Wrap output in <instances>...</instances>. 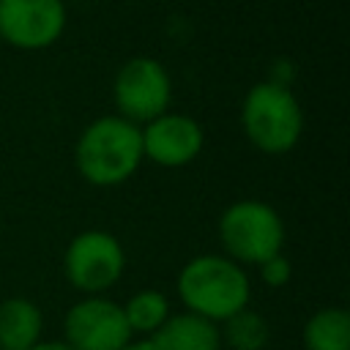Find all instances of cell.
Masks as SVG:
<instances>
[{"label": "cell", "mask_w": 350, "mask_h": 350, "mask_svg": "<svg viewBox=\"0 0 350 350\" xmlns=\"http://www.w3.org/2000/svg\"><path fill=\"white\" fill-rule=\"evenodd\" d=\"M142 161L139 126L115 112L93 118L74 142V167L79 178L96 189L126 183L137 175Z\"/></svg>", "instance_id": "cell-1"}, {"label": "cell", "mask_w": 350, "mask_h": 350, "mask_svg": "<svg viewBox=\"0 0 350 350\" xmlns=\"http://www.w3.org/2000/svg\"><path fill=\"white\" fill-rule=\"evenodd\" d=\"M175 293L186 312L221 325L252 304V279L227 254L208 252L183 262L175 276Z\"/></svg>", "instance_id": "cell-2"}, {"label": "cell", "mask_w": 350, "mask_h": 350, "mask_svg": "<svg viewBox=\"0 0 350 350\" xmlns=\"http://www.w3.org/2000/svg\"><path fill=\"white\" fill-rule=\"evenodd\" d=\"M238 120L249 145L268 156L290 153L301 142L306 126L304 107L293 88L271 79H260L243 93Z\"/></svg>", "instance_id": "cell-3"}, {"label": "cell", "mask_w": 350, "mask_h": 350, "mask_svg": "<svg viewBox=\"0 0 350 350\" xmlns=\"http://www.w3.org/2000/svg\"><path fill=\"white\" fill-rule=\"evenodd\" d=\"M216 235L221 254L238 265H260L273 254L284 252L287 230L282 213L265 200H235L230 202L216 221Z\"/></svg>", "instance_id": "cell-4"}, {"label": "cell", "mask_w": 350, "mask_h": 350, "mask_svg": "<svg viewBox=\"0 0 350 350\" xmlns=\"http://www.w3.org/2000/svg\"><path fill=\"white\" fill-rule=\"evenodd\" d=\"M126 273L123 243L98 227L77 232L63 252V276L82 295H107Z\"/></svg>", "instance_id": "cell-5"}, {"label": "cell", "mask_w": 350, "mask_h": 350, "mask_svg": "<svg viewBox=\"0 0 350 350\" xmlns=\"http://www.w3.org/2000/svg\"><path fill=\"white\" fill-rule=\"evenodd\" d=\"M112 101L118 109L115 115L134 126H145L159 118L172 101V77L167 66L150 55L129 57L112 77Z\"/></svg>", "instance_id": "cell-6"}, {"label": "cell", "mask_w": 350, "mask_h": 350, "mask_svg": "<svg viewBox=\"0 0 350 350\" xmlns=\"http://www.w3.org/2000/svg\"><path fill=\"white\" fill-rule=\"evenodd\" d=\"M63 342L74 350H123L134 334L109 295H82L63 314Z\"/></svg>", "instance_id": "cell-7"}, {"label": "cell", "mask_w": 350, "mask_h": 350, "mask_svg": "<svg viewBox=\"0 0 350 350\" xmlns=\"http://www.w3.org/2000/svg\"><path fill=\"white\" fill-rule=\"evenodd\" d=\"M66 25V0H0V41L14 49H49L63 38Z\"/></svg>", "instance_id": "cell-8"}, {"label": "cell", "mask_w": 350, "mask_h": 350, "mask_svg": "<svg viewBox=\"0 0 350 350\" xmlns=\"http://www.w3.org/2000/svg\"><path fill=\"white\" fill-rule=\"evenodd\" d=\"M145 161L161 170L189 167L205 148V129L186 112H161L159 118L139 126Z\"/></svg>", "instance_id": "cell-9"}, {"label": "cell", "mask_w": 350, "mask_h": 350, "mask_svg": "<svg viewBox=\"0 0 350 350\" xmlns=\"http://www.w3.org/2000/svg\"><path fill=\"white\" fill-rule=\"evenodd\" d=\"M150 342L156 350H221V331L216 323L180 309L167 317Z\"/></svg>", "instance_id": "cell-10"}, {"label": "cell", "mask_w": 350, "mask_h": 350, "mask_svg": "<svg viewBox=\"0 0 350 350\" xmlns=\"http://www.w3.org/2000/svg\"><path fill=\"white\" fill-rule=\"evenodd\" d=\"M44 339V312L25 295L0 301V350H30Z\"/></svg>", "instance_id": "cell-11"}, {"label": "cell", "mask_w": 350, "mask_h": 350, "mask_svg": "<svg viewBox=\"0 0 350 350\" xmlns=\"http://www.w3.org/2000/svg\"><path fill=\"white\" fill-rule=\"evenodd\" d=\"M304 350H350V312L345 306L314 309L301 331Z\"/></svg>", "instance_id": "cell-12"}, {"label": "cell", "mask_w": 350, "mask_h": 350, "mask_svg": "<svg viewBox=\"0 0 350 350\" xmlns=\"http://www.w3.org/2000/svg\"><path fill=\"white\" fill-rule=\"evenodd\" d=\"M120 309H123V317H126L131 334L145 336V339H150L172 314V304H170L167 293L153 290V287H142V290L131 293L120 304Z\"/></svg>", "instance_id": "cell-13"}, {"label": "cell", "mask_w": 350, "mask_h": 350, "mask_svg": "<svg viewBox=\"0 0 350 350\" xmlns=\"http://www.w3.org/2000/svg\"><path fill=\"white\" fill-rule=\"evenodd\" d=\"M219 331H221V347H230V350H265L271 339L268 320L252 306L227 317L219 325Z\"/></svg>", "instance_id": "cell-14"}, {"label": "cell", "mask_w": 350, "mask_h": 350, "mask_svg": "<svg viewBox=\"0 0 350 350\" xmlns=\"http://www.w3.org/2000/svg\"><path fill=\"white\" fill-rule=\"evenodd\" d=\"M257 271H260L262 284H268V287H284V284H290V279H293V265H290V260L284 257V252L268 257L265 262H260Z\"/></svg>", "instance_id": "cell-15"}, {"label": "cell", "mask_w": 350, "mask_h": 350, "mask_svg": "<svg viewBox=\"0 0 350 350\" xmlns=\"http://www.w3.org/2000/svg\"><path fill=\"white\" fill-rule=\"evenodd\" d=\"M268 79L290 88V82H293V63H287V60H276L273 68H271V77H268Z\"/></svg>", "instance_id": "cell-16"}, {"label": "cell", "mask_w": 350, "mask_h": 350, "mask_svg": "<svg viewBox=\"0 0 350 350\" xmlns=\"http://www.w3.org/2000/svg\"><path fill=\"white\" fill-rule=\"evenodd\" d=\"M30 350H74V347H68L63 339H41L36 347H30Z\"/></svg>", "instance_id": "cell-17"}, {"label": "cell", "mask_w": 350, "mask_h": 350, "mask_svg": "<svg viewBox=\"0 0 350 350\" xmlns=\"http://www.w3.org/2000/svg\"><path fill=\"white\" fill-rule=\"evenodd\" d=\"M123 350H156V347H153L150 339H134V342H129Z\"/></svg>", "instance_id": "cell-18"}, {"label": "cell", "mask_w": 350, "mask_h": 350, "mask_svg": "<svg viewBox=\"0 0 350 350\" xmlns=\"http://www.w3.org/2000/svg\"><path fill=\"white\" fill-rule=\"evenodd\" d=\"M66 3H68V0H66Z\"/></svg>", "instance_id": "cell-19"}]
</instances>
